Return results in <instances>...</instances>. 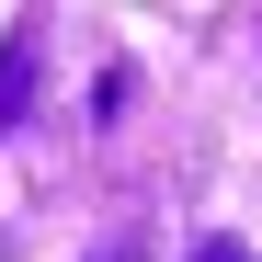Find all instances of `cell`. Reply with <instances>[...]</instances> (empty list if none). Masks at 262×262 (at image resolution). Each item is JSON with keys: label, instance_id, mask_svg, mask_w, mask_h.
I'll return each mask as SVG.
<instances>
[{"label": "cell", "instance_id": "7a4b0ae2", "mask_svg": "<svg viewBox=\"0 0 262 262\" xmlns=\"http://www.w3.org/2000/svg\"><path fill=\"white\" fill-rule=\"evenodd\" d=\"M183 262H251V239H228V228H205V239H194Z\"/></svg>", "mask_w": 262, "mask_h": 262}, {"label": "cell", "instance_id": "3957f363", "mask_svg": "<svg viewBox=\"0 0 262 262\" xmlns=\"http://www.w3.org/2000/svg\"><path fill=\"white\" fill-rule=\"evenodd\" d=\"M92 262H137V239H114V251H92Z\"/></svg>", "mask_w": 262, "mask_h": 262}, {"label": "cell", "instance_id": "6da1fadb", "mask_svg": "<svg viewBox=\"0 0 262 262\" xmlns=\"http://www.w3.org/2000/svg\"><path fill=\"white\" fill-rule=\"evenodd\" d=\"M34 103H46V34L12 23V34H0V137H12Z\"/></svg>", "mask_w": 262, "mask_h": 262}]
</instances>
